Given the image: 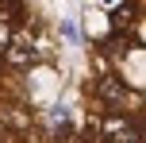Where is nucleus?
Listing matches in <instances>:
<instances>
[{"label":"nucleus","mask_w":146,"mask_h":143,"mask_svg":"<svg viewBox=\"0 0 146 143\" xmlns=\"http://www.w3.org/2000/svg\"><path fill=\"white\" fill-rule=\"evenodd\" d=\"M8 143H19V139H15V136H8Z\"/></svg>","instance_id":"obj_7"},{"label":"nucleus","mask_w":146,"mask_h":143,"mask_svg":"<svg viewBox=\"0 0 146 143\" xmlns=\"http://www.w3.org/2000/svg\"><path fill=\"white\" fill-rule=\"evenodd\" d=\"M131 19H135V4L111 8V27H131Z\"/></svg>","instance_id":"obj_4"},{"label":"nucleus","mask_w":146,"mask_h":143,"mask_svg":"<svg viewBox=\"0 0 146 143\" xmlns=\"http://www.w3.org/2000/svg\"><path fill=\"white\" fill-rule=\"evenodd\" d=\"M12 39H15V27H12V23H4V19H0V54H4V46L12 43Z\"/></svg>","instance_id":"obj_5"},{"label":"nucleus","mask_w":146,"mask_h":143,"mask_svg":"<svg viewBox=\"0 0 146 143\" xmlns=\"http://www.w3.org/2000/svg\"><path fill=\"white\" fill-rule=\"evenodd\" d=\"M35 58H38V50H35V43H31V35H23V31H15V39L4 46V54H0V62L12 66V70L35 66Z\"/></svg>","instance_id":"obj_2"},{"label":"nucleus","mask_w":146,"mask_h":143,"mask_svg":"<svg viewBox=\"0 0 146 143\" xmlns=\"http://www.w3.org/2000/svg\"><path fill=\"white\" fill-rule=\"evenodd\" d=\"M62 35H66L69 43H77V23H62Z\"/></svg>","instance_id":"obj_6"},{"label":"nucleus","mask_w":146,"mask_h":143,"mask_svg":"<svg viewBox=\"0 0 146 143\" xmlns=\"http://www.w3.org/2000/svg\"><path fill=\"white\" fill-rule=\"evenodd\" d=\"M0 120L12 132H19V136L31 132V112H23V108H15V105H0Z\"/></svg>","instance_id":"obj_3"},{"label":"nucleus","mask_w":146,"mask_h":143,"mask_svg":"<svg viewBox=\"0 0 146 143\" xmlns=\"http://www.w3.org/2000/svg\"><path fill=\"white\" fill-rule=\"evenodd\" d=\"M92 93H96V101H100L104 108H111V112H123V108H127V105L135 101L131 93H127V85L119 81V77L111 74V70H108V74H100V77H96Z\"/></svg>","instance_id":"obj_1"},{"label":"nucleus","mask_w":146,"mask_h":143,"mask_svg":"<svg viewBox=\"0 0 146 143\" xmlns=\"http://www.w3.org/2000/svg\"><path fill=\"white\" fill-rule=\"evenodd\" d=\"M0 70H4V62H0Z\"/></svg>","instance_id":"obj_8"}]
</instances>
